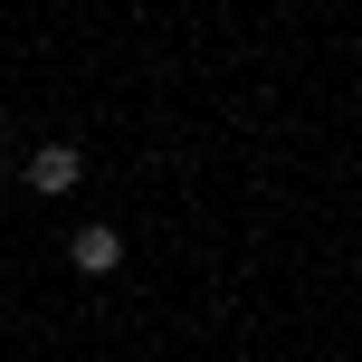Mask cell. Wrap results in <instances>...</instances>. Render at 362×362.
<instances>
[{"label": "cell", "mask_w": 362, "mask_h": 362, "mask_svg": "<svg viewBox=\"0 0 362 362\" xmlns=\"http://www.w3.org/2000/svg\"><path fill=\"white\" fill-rule=\"evenodd\" d=\"M29 191H48V200L76 191V144H38L29 153Z\"/></svg>", "instance_id": "cell-1"}, {"label": "cell", "mask_w": 362, "mask_h": 362, "mask_svg": "<svg viewBox=\"0 0 362 362\" xmlns=\"http://www.w3.org/2000/svg\"><path fill=\"white\" fill-rule=\"evenodd\" d=\"M115 257H124V238H115L105 219H86V229H76V267H86V276H105Z\"/></svg>", "instance_id": "cell-2"}]
</instances>
